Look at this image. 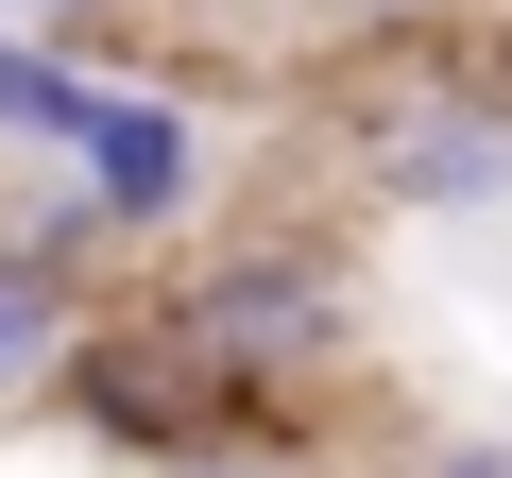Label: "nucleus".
Wrapping results in <instances>:
<instances>
[{
  "mask_svg": "<svg viewBox=\"0 0 512 478\" xmlns=\"http://www.w3.org/2000/svg\"><path fill=\"white\" fill-rule=\"evenodd\" d=\"M35 410H69V427H86L103 461H188L222 393L188 376V342H171L154 308H86V342H69V376H52Z\"/></svg>",
  "mask_w": 512,
  "mask_h": 478,
  "instance_id": "obj_3",
  "label": "nucleus"
},
{
  "mask_svg": "<svg viewBox=\"0 0 512 478\" xmlns=\"http://www.w3.org/2000/svg\"><path fill=\"white\" fill-rule=\"evenodd\" d=\"M154 478H291V444H188V461H154Z\"/></svg>",
  "mask_w": 512,
  "mask_h": 478,
  "instance_id": "obj_8",
  "label": "nucleus"
},
{
  "mask_svg": "<svg viewBox=\"0 0 512 478\" xmlns=\"http://www.w3.org/2000/svg\"><path fill=\"white\" fill-rule=\"evenodd\" d=\"M154 325L188 342V376H205V393L239 410V444H256V427H291V393H325V376L359 359V274H342V239L256 222V239H222Z\"/></svg>",
  "mask_w": 512,
  "mask_h": 478,
  "instance_id": "obj_1",
  "label": "nucleus"
},
{
  "mask_svg": "<svg viewBox=\"0 0 512 478\" xmlns=\"http://www.w3.org/2000/svg\"><path fill=\"white\" fill-rule=\"evenodd\" d=\"M69 342H86V274H52V257L0 239V410H35L69 376Z\"/></svg>",
  "mask_w": 512,
  "mask_h": 478,
  "instance_id": "obj_5",
  "label": "nucleus"
},
{
  "mask_svg": "<svg viewBox=\"0 0 512 478\" xmlns=\"http://www.w3.org/2000/svg\"><path fill=\"white\" fill-rule=\"evenodd\" d=\"M103 120V69H69L52 35H18V18H0V137H18V154H69Z\"/></svg>",
  "mask_w": 512,
  "mask_h": 478,
  "instance_id": "obj_6",
  "label": "nucleus"
},
{
  "mask_svg": "<svg viewBox=\"0 0 512 478\" xmlns=\"http://www.w3.org/2000/svg\"><path fill=\"white\" fill-rule=\"evenodd\" d=\"M342 18H376V35H427V18H461V0H342Z\"/></svg>",
  "mask_w": 512,
  "mask_h": 478,
  "instance_id": "obj_10",
  "label": "nucleus"
},
{
  "mask_svg": "<svg viewBox=\"0 0 512 478\" xmlns=\"http://www.w3.org/2000/svg\"><path fill=\"white\" fill-rule=\"evenodd\" d=\"M342 154H359V188H376V205H410V222H478V205H512V69L393 52V69L359 86Z\"/></svg>",
  "mask_w": 512,
  "mask_h": 478,
  "instance_id": "obj_2",
  "label": "nucleus"
},
{
  "mask_svg": "<svg viewBox=\"0 0 512 478\" xmlns=\"http://www.w3.org/2000/svg\"><path fill=\"white\" fill-rule=\"evenodd\" d=\"M69 188L103 205V239H188L205 222V103L103 69V120L69 137Z\"/></svg>",
  "mask_w": 512,
  "mask_h": 478,
  "instance_id": "obj_4",
  "label": "nucleus"
},
{
  "mask_svg": "<svg viewBox=\"0 0 512 478\" xmlns=\"http://www.w3.org/2000/svg\"><path fill=\"white\" fill-rule=\"evenodd\" d=\"M393 478H512V427H427Z\"/></svg>",
  "mask_w": 512,
  "mask_h": 478,
  "instance_id": "obj_7",
  "label": "nucleus"
},
{
  "mask_svg": "<svg viewBox=\"0 0 512 478\" xmlns=\"http://www.w3.org/2000/svg\"><path fill=\"white\" fill-rule=\"evenodd\" d=\"M18 35H86V18H120V0H0Z\"/></svg>",
  "mask_w": 512,
  "mask_h": 478,
  "instance_id": "obj_9",
  "label": "nucleus"
}]
</instances>
